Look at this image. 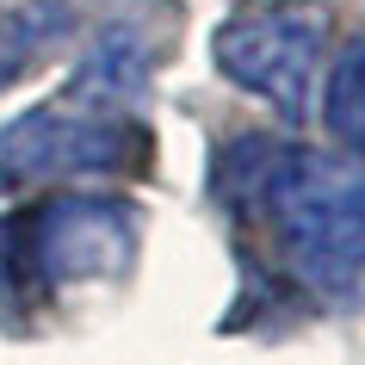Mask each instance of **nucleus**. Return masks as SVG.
Here are the masks:
<instances>
[{"instance_id":"obj_1","label":"nucleus","mask_w":365,"mask_h":365,"mask_svg":"<svg viewBox=\"0 0 365 365\" xmlns=\"http://www.w3.org/2000/svg\"><path fill=\"white\" fill-rule=\"evenodd\" d=\"M248 173L235 180L223 173V198H248L260 205L279 242H285L291 267L322 291H359L365 285V173L334 168L328 155L309 149H272L242 143Z\"/></svg>"},{"instance_id":"obj_2","label":"nucleus","mask_w":365,"mask_h":365,"mask_svg":"<svg viewBox=\"0 0 365 365\" xmlns=\"http://www.w3.org/2000/svg\"><path fill=\"white\" fill-rule=\"evenodd\" d=\"M0 248H6L0 279L13 291H62L81 279H112L136 260V211L124 198L56 192L13 217L0 230Z\"/></svg>"},{"instance_id":"obj_3","label":"nucleus","mask_w":365,"mask_h":365,"mask_svg":"<svg viewBox=\"0 0 365 365\" xmlns=\"http://www.w3.org/2000/svg\"><path fill=\"white\" fill-rule=\"evenodd\" d=\"M149 168V130L118 112L93 106H38L0 130V192L43 186V180H81V173H143Z\"/></svg>"},{"instance_id":"obj_4","label":"nucleus","mask_w":365,"mask_h":365,"mask_svg":"<svg viewBox=\"0 0 365 365\" xmlns=\"http://www.w3.org/2000/svg\"><path fill=\"white\" fill-rule=\"evenodd\" d=\"M211 56L242 93L267 99L279 118L297 124L309 112V87H316V62H322V13L297 6V0L235 6L217 25Z\"/></svg>"},{"instance_id":"obj_5","label":"nucleus","mask_w":365,"mask_h":365,"mask_svg":"<svg viewBox=\"0 0 365 365\" xmlns=\"http://www.w3.org/2000/svg\"><path fill=\"white\" fill-rule=\"evenodd\" d=\"M149 81V38L136 25H112L99 31V43L81 56L75 81H68V106H93V112H118L124 99L143 93Z\"/></svg>"},{"instance_id":"obj_6","label":"nucleus","mask_w":365,"mask_h":365,"mask_svg":"<svg viewBox=\"0 0 365 365\" xmlns=\"http://www.w3.org/2000/svg\"><path fill=\"white\" fill-rule=\"evenodd\" d=\"M68 25H75L68 0H19V6H6L0 13V87H13L31 62L50 56V43Z\"/></svg>"},{"instance_id":"obj_7","label":"nucleus","mask_w":365,"mask_h":365,"mask_svg":"<svg viewBox=\"0 0 365 365\" xmlns=\"http://www.w3.org/2000/svg\"><path fill=\"white\" fill-rule=\"evenodd\" d=\"M322 118L334 143L353 155H365V38H353L328 75V93H322Z\"/></svg>"}]
</instances>
